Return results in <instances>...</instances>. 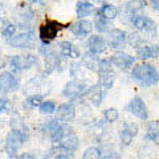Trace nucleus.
I'll list each match as a JSON object with an SVG mask.
<instances>
[{"label": "nucleus", "instance_id": "nucleus-19", "mask_svg": "<svg viewBox=\"0 0 159 159\" xmlns=\"http://www.w3.org/2000/svg\"><path fill=\"white\" fill-rule=\"evenodd\" d=\"M20 145H23L20 142V139L17 138V135L15 134L13 131H11L7 137V141H6V152L8 154L11 158L16 157V152H17V148Z\"/></svg>", "mask_w": 159, "mask_h": 159}, {"label": "nucleus", "instance_id": "nucleus-32", "mask_svg": "<svg viewBox=\"0 0 159 159\" xmlns=\"http://www.w3.org/2000/svg\"><path fill=\"white\" fill-rule=\"evenodd\" d=\"M82 158L84 159H98V158H102V151L97 147H90L82 154Z\"/></svg>", "mask_w": 159, "mask_h": 159}, {"label": "nucleus", "instance_id": "nucleus-20", "mask_svg": "<svg viewBox=\"0 0 159 159\" xmlns=\"http://www.w3.org/2000/svg\"><path fill=\"white\" fill-rule=\"evenodd\" d=\"M70 133H73V129L69 125H66V122H62V123H58V126L54 129L53 131L49 133V137H51L52 142L57 143L58 141H61L64 137L68 135V134H70Z\"/></svg>", "mask_w": 159, "mask_h": 159}, {"label": "nucleus", "instance_id": "nucleus-1", "mask_svg": "<svg viewBox=\"0 0 159 159\" xmlns=\"http://www.w3.org/2000/svg\"><path fill=\"white\" fill-rule=\"evenodd\" d=\"M131 76L142 86H152L159 82V73L157 68L147 62L138 64L133 68Z\"/></svg>", "mask_w": 159, "mask_h": 159}, {"label": "nucleus", "instance_id": "nucleus-29", "mask_svg": "<svg viewBox=\"0 0 159 159\" xmlns=\"http://www.w3.org/2000/svg\"><path fill=\"white\" fill-rule=\"evenodd\" d=\"M15 33H16V25H13L7 20H4L3 21V31H2V34L4 36V39H11L15 36Z\"/></svg>", "mask_w": 159, "mask_h": 159}, {"label": "nucleus", "instance_id": "nucleus-5", "mask_svg": "<svg viewBox=\"0 0 159 159\" xmlns=\"http://www.w3.org/2000/svg\"><path fill=\"white\" fill-rule=\"evenodd\" d=\"M8 44L13 48L19 49H25V48H32L34 44V33L32 31L19 33L16 37H11L8 40Z\"/></svg>", "mask_w": 159, "mask_h": 159}, {"label": "nucleus", "instance_id": "nucleus-33", "mask_svg": "<svg viewBox=\"0 0 159 159\" xmlns=\"http://www.w3.org/2000/svg\"><path fill=\"white\" fill-rule=\"evenodd\" d=\"M119 117V113L116 110V109H106L105 111H103V118L106 119L107 122H116Z\"/></svg>", "mask_w": 159, "mask_h": 159}, {"label": "nucleus", "instance_id": "nucleus-24", "mask_svg": "<svg viewBox=\"0 0 159 159\" xmlns=\"http://www.w3.org/2000/svg\"><path fill=\"white\" fill-rule=\"evenodd\" d=\"M94 6L89 2H78L77 6H76V12H77V16L78 19H84L89 16L92 12H94Z\"/></svg>", "mask_w": 159, "mask_h": 159}, {"label": "nucleus", "instance_id": "nucleus-11", "mask_svg": "<svg viewBox=\"0 0 159 159\" xmlns=\"http://www.w3.org/2000/svg\"><path fill=\"white\" fill-rule=\"evenodd\" d=\"M76 117V109L72 102H65L60 105L56 110V118L60 122H72Z\"/></svg>", "mask_w": 159, "mask_h": 159}, {"label": "nucleus", "instance_id": "nucleus-10", "mask_svg": "<svg viewBox=\"0 0 159 159\" xmlns=\"http://www.w3.org/2000/svg\"><path fill=\"white\" fill-rule=\"evenodd\" d=\"M127 43V33L122 29H111L109 32L107 37V44L109 47L113 49H119L122 48Z\"/></svg>", "mask_w": 159, "mask_h": 159}, {"label": "nucleus", "instance_id": "nucleus-35", "mask_svg": "<svg viewBox=\"0 0 159 159\" xmlns=\"http://www.w3.org/2000/svg\"><path fill=\"white\" fill-rule=\"evenodd\" d=\"M19 158H21V159H25V158H33L32 155H29V154H24V155H20Z\"/></svg>", "mask_w": 159, "mask_h": 159}, {"label": "nucleus", "instance_id": "nucleus-8", "mask_svg": "<svg viewBox=\"0 0 159 159\" xmlns=\"http://www.w3.org/2000/svg\"><path fill=\"white\" fill-rule=\"evenodd\" d=\"M131 23H133V25L138 29V31L155 34L157 25L150 17L143 16V15H133L131 16Z\"/></svg>", "mask_w": 159, "mask_h": 159}, {"label": "nucleus", "instance_id": "nucleus-27", "mask_svg": "<svg viewBox=\"0 0 159 159\" xmlns=\"http://www.w3.org/2000/svg\"><path fill=\"white\" fill-rule=\"evenodd\" d=\"M99 15H102L103 17H106L109 20H113L117 17L118 9L116 6H113V4H103L101 9H99Z\"/></svg>", "mask_w": 159, "mask_h": 159}, {"label": "nucleus", "instance_id": "nucleus-34", "mask_svg": "<svg viewBox=\"0 0 159 159\" xmlns=\"http://www.w3.org/2000/svg\"><path fill=\"white\" fill-rule=\"evenodd\" d=\"M11 109H12V102L11 101L0 98V114L2 113H9Z\"/></svg>", "mask_w": 159, "mask_h": 159}, {"label": "nucleus", "instance_id": "nucleus-17", "mask_svg": "<svg viewBox=\"0 0 159 159\" xmlns=\"http://www.w3.org/2000/svg\"><path fill=\"white\" fill-rule=\"evenodd\" d=\"M58 146L62 147L64 150H66L69 152H74L78 148V145H80V141H78V137L74 133H70L68 135L64 137L61 141H58Z\"/></svg>", "mask_w": 159, "mask_h": 159}, {"label": "nucleus", "instance_id": "nucleus-26", "mask_svg": "<svg viewBox=\"0 0 159 159\" xmlns=\"http://www.w3.org/2000/svg\"><path fill=\"white\" fill-rule=\"evenodd\" d=\"M88 96L90 102L93 103L94 106H99L102 102V92H101V86L97 85V86H92L88 92Z\"/></svg>", "mask_w": 159, "mask_h": 159}, {"label": "nucleus", "instance_id": "nucleus-6", "mask_svg": "<svg viewBox=\"0 0 159 159\" xmlns=\"http://www.w3.org/2000/svg\"><path fill=\"white\" fill-rule=\"evenodd\" d=\"M19 86H20V81L11 72H3L0 74V93L2 94H7L17 90Z\"/></svg>", "mask_w": 159, "mask_h": 159}, {"label": "nucleus", "instance_id": "nucleus-36", "mask_svg": "<svg viewBox=\"0 0 159 159\" xmlns=\"http://www.w3.org/2000/svg\"><path fill=\"white\" fill-rule=\"evenodd\" d=\"M2 21H3V19H2V17H0V23H2Z\"/></svg>", "mask_w": 159, "mask_h": 159}, {"label": "nucleus", "instance_id": "nucleus-2", "mask_svg": "<svg viewBox=\"0 0 159 159\" xmlns=\"http://www.w3.org/2000/svg\"><path fill=\"white\" fill-rule=\"evenodd\" d=\"M92 88V84H89L88 80H73V81L68 82L62 90L64 97L69 99H78L82 98L85 94H88L89 89Z\"/></svg>", "mask_w": 159, "mask_h": 159}, {"label": "nucleus", "instance_id": "nucleus-18", "mask_svg": "<svg viewBox=\"0 0 159 159\" xmlns=\"http://www.w3.org/2000/svg\"><path fill=\"white\" fill-rule=\"evenodd\" d=\"M137 57L139 60L159 58V45H146L137 48Z\"/></svg>", "mask_w": 159, "mask_h": 159}, {"label": "nucleus", "instance_id": "nucleus-22", "mask_svg": "<svg viewBox=\"0 0 159 159\" xmlns=\"http://www.w3.org/2000/svg\"><path fill=\"white\" fill-rule=\"evenodd\" d=\"M114 84V73L113 70L110 72H102L98 73V85L101 86V89H110Z\"/></svg>", "mask_w": 159, "mask_h": 159}, {"label": "nucleus", "instance_id": "nucleus-37", "mask_svg": "<svg viewBox=\"0 0 159 159\" xmlns=\"http://www.w3.org/2000/svg\"><path fill=\"white\" fill-rule=\"evenodd\" d=\"M97 2H101V0H97Z\"/></svg>", "mask_w": 159, "mask_h": 159}, {"label": "nucleus", "instance_id": "nucleus-14", "mask_svg": "<svg viewBox=\"0 0 159 159\" xmlns=\"http://www.w3.org/2000/svg\"><path fill=\"white\" fill-rule=\"evenodd\" d=\"M88 47H89V52L94 54H101L106 51V41L105 39L98 36V34H93L88 40Z\"/></svg>", "mask_w": 159, "mask_h": 159}, {"label": "nucleus", "instance_id": "nucleus-31", "mask_svg": "<svg viewBox=\"0 0 159 159\" xmlns=\"http://www.w3.org/2000/svg\"><path fill=\"white\" fill-rule=\"evenodd\" d=\"M43 102V97L41 96H37V94H34V96H31L25 99V102H24V106L27 109H34L40 106V103Z\"/></svg>", "mask_w": 159, "mask_h": 159}, {"label": "nucleus", "instance_id": "nucleus-23", "mask_svg": "<svg viewBox=\"0 0 159 159\" xmlns=\"http://www.w3.org/2000/svg\"><path fill=\"white\" fill-rule=\"evenodd\" d=\"M94 27H96V31L97 32H101V33H109L111 31V23L110 20L103 17L102 15H98V16L96 17V21H94Z\"/></svg>", "mask_w": 159, "mask_h": 159}, {"label": "nucleus", "instance_id": "nucleus-7", "mask_svg": "<svg viewBox=\"0 0 159 159\" xmlns=\"http://www.w3.org/2000/svg\"><path fill=\"white\" fill-rule=\"evenodd\" d=\"M127 110L130 111L133 116L138 117L139 119H143V121H146V119L148 118V110H147V106L145 101L141 98V97H134L130 102H129L127 105Z\"/></svg>", "mask_w": 159, "mask_h": 159}, {"label": "nucleus", "instance_id": "nucleus-4", "mask_svg": "<svg viewBox=\"0 0 159 159\" xmlns=\"http://www.w3.org/2000/svg\"><path fill=\"white\" fill-rule=\"evenodd\" d=\"M37 61V57L34 54H24V56H12L9 60V65H11L13 72H21L33 66Z\"/></svg>", "mask_w": 159, "mask_h": 159}, {"label": "nucleus", "instance_id": "nucleus-12", "mask_svg": "<svg viewBox=\"0 0 159 159\" xmlns=\"http://www.w3.org/2000/svg\"><path fill=\"white\" fill-rule=\"evenodd\" d=\"M138 134V126L135 123L131 122H125L122 125V127L119 129V138H121V142L123 145H130L133 138Z\"/></svg>", "mask_w": 159, "mask_h": 159}, {"label": "nucleus", "instance_id": "nucleus-3", "mask_svg": "<svg viewBox=\"0 0 159 159\" xmlns=\"http://www.w3.org/2000/svg\"><path fill=\"white\" fill-rule=\"evenodd\" d=\"M61 29V24L57 21H53V20H48L45 24H43L39 29V37L44 44H48L53 41L54 39L57 37L58 31Z\"/></svg>", "mask_w": 159, "mask_h": 159}, {"label": "nucleus", "instance_id": "nucleus-9", "mask_svg": "<svg viewBox=\"0 0 159 159\" xmlns=\"http://www.w3.org/2000/svg\"><path fill=\"white\" fill-rule=\"evenodd\" d=\"M110 61L111 64H114L117 68H121V69H131L135 64V58L130 54H127L125 52H121L118 51L113 54L110 57Z\"/></svg>", "mask_w": 159, "mask_h": 159}, {"label": "nucleus", "instance_id": "nucleus-13", "mask_svg": "<svg viewBox=\"0 0 159 159\" xmlns=\"http://www.w3.org/2000/svg\"><path fill=\"white\" fill-rule=\"evenodd\" d=\"M11 129L17 135V138L20 139L21 143H24L28 139V129L25 126V123L23 122V119L19 116H13V118L11 119Z\"/></svg>", "mask_w": 159, "mask_h": 159}, {"label": "nucleus", "instance_id": "nucleus-30", "mask_svg": "<svg viewBox=\"0 0 159 159\" xmlns=\"http://www.w3.org/2000/svg\"><path fill=\"white\" fill-rule=\"evenodd\" d=\"M39 110L41 114H53L56 113V105L52 101H43L39 106Z\"/></svg>", "mask_w": 159, "mask_h": 159}, {"label": "nucleus", "instance_id": "nucleus-16", "mask_svg": "<svg viewBox=\"0 0 159 159\" xmlns=\"http://www.w3.org/2000/svg\"><path fill=\"white\" fill-rule=\"evenodd\" d=\"M93 29V24L86 20H78L77 23H73L70 25V32L76 36H88Z\"/></svg>", "mask_w": 159, "mask_h": 159}, {"label": "nucleus", "instance_id": "nucleus-15", "mask_svg": "<svg viewBox=\"0 0 159 159\" xmlns=\"http://www.w3.org/2000/svg\"><path fill=\"white\" fill-rule=\"evenodd\" d=\"M58 51L60 53H61V56L64 57H68V58H80V56H81V53H80L78 48L76 45H73L72 43L69 41H61L58 43Z\"/></svg>", "mask_w": 159, "mask_h": 159}, {"label": "nucleus", "instance_id": "nucleus-25", "mask_svg": "<svg viewBox=\"0 0 159 159\" xmlns=\"http://www.w3.org/2000/svg\"><path fill=\"white\" fill-rule=\"evenodd\" d=\"M99 60L97 58V54H94L92 52H89L82 56V64L85 65L89 70H97Z\"/></svg>", "mask_w": 159, "mask_h": 159}, {"label": "nucleus", "instance_id": "nucleus-28", "mask_svg": "<svg viewBox=\"0 0 159 159\" xmlns=\"http://www.w3.org/2000/svg\"><path fill=\"white\" fill-rule=\"evenodd\" d=\"M73 157V152H69L66 150H64L62 147H54L52 148L49 154L47 155V158H58V159H62V158H72Z\"/></svg>", "mask_w": 159, "mask_h": 159}, {"label": "nucleus", "instance_id": "nucleus-21", "mask_svg": "<svg viewBox=\"0 0 159 159\" xmlns=\"http://www.w3.org/2000/svg\"><path fill=\"white\" fill-rule=\"evenodd\" d=\"M145 138L147 139V141H151V142L155 143V145L159 146V121L148 122Z\"/></svg>", "mask_w": 159, "mask_h": 159}]
</instances>
